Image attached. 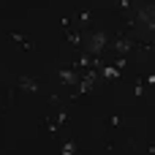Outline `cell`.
Returning <instances> with one entry per match:
<instances>
[{"mask_svg": "<svg viewBox=\"0 0 155 155\" xmlns=\"http://www.w3.org/2000/svg\"><path fill=\"white\" fill-rule=\"evenodd\" d=\"M144 19H147V22H150V25L155 27V5H153V8H147V11H144Z\"/></svg>", "mask_w": 155, "mask_h": 155, "instance_id": "6da1fadb", "label": "cell"}]
</instances>
